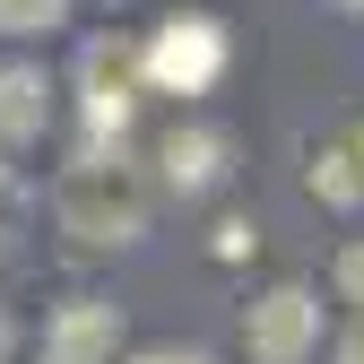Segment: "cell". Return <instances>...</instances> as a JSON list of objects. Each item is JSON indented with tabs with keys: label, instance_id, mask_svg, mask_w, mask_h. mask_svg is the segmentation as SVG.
<instances>
[{
	"label": "cell",
	"instance_id": "7a4b0ae2",
	"mask_svg": "<svg viewBox=\"0 0 364 364\" xmlns=\"http://www.w3.org/2000/svg\"><path fill=\"white\" fill-rule=\"evenodd\" d=\"M225 18H200V9H182L165 18L148 43H139V61H148V87H165V96H208V87L225 78Z\"/></svg>",
	"mask_w": 364,
	"mask_h": 364
},
{
	"label": "cell",
	"instance_id": "9c48e42d",
	"mask_svg": "<svg viewBox=\"0 0 364 364\" xmlns=\"http://www.w3.org/2000/svg\"><path fill=\"white\" fill-rule=\"evenodd\" d=\"M70 18V0H0V35H53Z\"/></svg>",
	"mask_w": 364,
	"mask_h": 364
},
{
	"label": "cell",
	"instance_id": "8992f818",
	"mask_svg": "<svg viewBox=\"0 0 364 364\" xmlns=\"http://www.w3.org/2000/svg\"><path fill=\"white\" fill-rule=\"evenodd\" d=\"M156 173H165V191H208V182L225 173V139L217 130H165V148H156Z\"/></svg>",
	"mask_w": 364,
	"mask_h": 364
},
{
	"label": "cell",
	"instance_id": "9a60e30c",
	"mask_svg": "<svg viewBox=\"0 0 364 364\" xmlns=\"http://www.w3.org/2000/svg\"><path fill=\"white\" fill-rule=\"evenodd\" d=\"M355 156H364V130H355Z\"/></svg>",
	"mask_w": 364,
	"mask_h": 364
},
{
	"label": "cell",
	"instance_id": "3957f363",
	"mask_svg": "<svg viewBox=\"0 0 364 364\" xmlns=\"http://www.w3.org/2000/svg\"><path fill=\"white\" fill-rule=\"evenodd\" d=\"M243 347H252V364H304L321 347V295L312 287H269L243 312Z\"/></svg>",
	"mask_w": 364,
	"mask_h": 364
},
{
	"label": "cell",
	"instance_id": "52a82bcc",
	"mask_svg": "<svg viewBox=\"0 0 364 364\" xmlns=\"http://www.w3.org/2000/svg\"><path fill=\"white\" fill-rule=\"evenodd\" d=\"M43 122H53V87H43V70L9 61V70H0V139L26 148V139H43Z\"/></svg>",
	"mask_w": 364,
	"mask_h": 364
},
{
	"label": "cell",
	"instance_id": "5bb4252c",
	"mask_svg": "<svg viewBox=\"0 0 364 364\" xmlns=\"http://www.w3.org/2000/svg\"><path fill=\"white\" fill-rule=\"evenodd\" d=\"M0 191H9V165H0Z\"/></svg>",
	"mask_w": 364,
	"mask_h": 364
},
{
	"label": "cell",
	"instance_id": "ba28073f",
	"mask_svg": "<svg viewBox=\"0 0 364 364\" xmlns=\"http://www.w3.org/2000/svg\"><path fill=\"white\" fill-rule=\"evenodd\" d=\"M312 200L355 208V200H364V156H355V148H321V156H312Z\"/></svg>",
	"mask_w": 364,
	"mask_h": 364
},
{
	"label": "cell",
	"instance_id": "4fadbf2b",
	"mask_svg": "<svg viewBox=\"0 0 364 364\" xmlns=\"http://www.w3.org/2000/svg\"><path fill=\"white\" fill-rule=\"evenodd\" d=\"M139 364H208V355H139Z\"/></svg>",
	"mask_w": 364,
	"mask_h": 364
},
{
	"label": "cell",
	"instance_id": "5b68a950",
	"mask_svg": "<svg viewBox=\"0 0 364 364\" xmlns=\"http://www.w3.org/2000/svg\"><path fill=\"white\" fill-rule=\"evenodd\" d=\"M113 347H122V312L96 295H78L43 321V364H113Z\"/></svg>",
	"mask_w": 364,
	"mask_h": 364
},
{
	"label": "cell",
	"instance_id": "8fae6325",
	"mask_svg": "<svg viewBox=\"0 0 364 364\" xmlns=\"http://www.w3.org/2000/svg\"><path fill=\"white\" fill-rule=\"evenodd\" d=\"M217 252L243 260V252H252V217H225V225H217Z\"/></svg>",
	"mask_w": 364,
	"mask_h": 364
},
{
	"label": "cell",
	"instance_id": "2e32d148",
	"mask_svg": "<svg viewBox=\"0 0 364 364\" xmlns=\"http://www.w3.org/2000/svg\"><path fill=\"white\" fill-rule=\"evenodd\" d=\"M347 9H364V0H347Z\"/></svg>",
	"mask_w": 364,
	"mask_h": 364
},
{
	"label": "cell",
	"instance_id": "6da1fadb",
	"mask_svg": "<svg viewBox=\"0 0 364 364\" xmlns=\"http://www.w3.org/2000/svg\"><path fill=\"white\" fill-rule=\"evenodd\" d=\"M53 225L78 243H139L148 235V182L139 165H122V148H87L78 165H61L53 182Z\"/></svg>",
	"mask_w": 364,
	"mask_h": 364
},
{
	"label": "cell",
	"instance_id": "30bf717a",
	"mask_svg": "<svg viewBox=\"0 0 364 364\" xmlns=\"http://www.w3.org/2000/svg\"><path fill=\"white\" fill-rule=\"evenodd\" d=\"M338 295L364 312V243H347V252H338Z\"/></svg>",
	"mask_w": 364,
	"mask_h": 364
},
{
	"label": "cell",
	"instance_id": "277c9868",
	"mask_svg": "<svg viewBox=\"0 0 364 364\" xmlns=\"http://www.w3.org/2000/svg\"><path fill=\"white\" fill-rule=\"evenodd\" d=\"M139 78H148L139 43H87V53H78V87H87V130H96V139L130 122V105H139Z\"/></svg>",
	"mask_w": 364,
	"mask_h": 364
},
{
	"label": "cell",
	"instance_id": "7c38bea8",
	"mask_svg": "<svg viewBox=\"0 0 364 364\" xmlns=\"http://www.w3.org/2000/svg\"><path fill=\"white\" fill-rule=\"evenodd\" d=\"M338 364H364V312H355V321L338 330Z\"/></svg>",
	"mask_w": 364,
	"mask_h": 364
}]
</instances>
